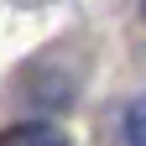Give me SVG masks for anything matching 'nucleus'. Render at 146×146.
<instances>
[{
  "label": "nucleus",
  "instance_id": "nucleus-1",
  "mask_svg": "<svg viewBox=\"0 0 146 146\" xmlns=\"http://www.w3.org/2000/svg\"><path fill=\"white\" fill-rule=\"evenodd\" d=\"M0 146H68V136L47 120H16L0 131Z\"/></svg>",
  "mask_w": 146,
  "mask_h": 146
},
{
  "label": "nucleus",
  "instance_id": "nucleus-2",
  "mask_svg": "<svg viewBox=\"0 0 146 146\" xmlns=\"http://www.w3.org/2000/svg\"><path fill=\"white\" fill-rule=\"evenodd\" d=\"M125 141H131V146H146V94L125 104Z\"/></svg>",
  "mask_w": 146,
  "mask_h": 146
},
{
  "label": "nucleus",
  "instance_id": "nucleus-3",
  "mask_svg": "<svg viewBox=\"0 0 146 146\" xmlns=\"http://www.w3.org/2000/svg\"><path fill=\"white\" fill-rule=\"evenodd\" d=\"M141 11H146V0H141Z\"/></svg>",
  "mask_w": 146,
  "mask_h": 146
}]
</instances>
